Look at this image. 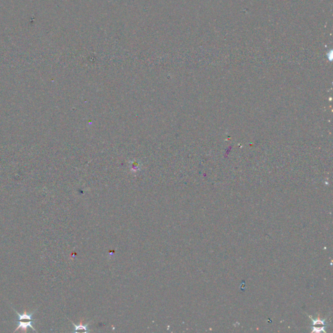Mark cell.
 I'll return each instance as SVG.
<instances>
[{"label":"cell","mask_w":333,"mask_h":333,"mask_svg":"<svg viewBox=\"0 0 333 333\" xmlns=\"http://www.w3.org/2000/svg\"><path fill=\"white\" fill-rule=\"evenodd\" d=\"M14 310L18 316V319L17 321L18 323V326L14 330V332L18 331V330H20L22 332H27L28 327L32 329L34 331H37V330L33 326V323H34V321H35L33 319V315L35 312L28 314L26 310H25L23 314H20L16 311V310L14 309Z\"/></svg>","instance_id":"cell-1"},{"label":"cell","mask_w":333,"mask_h":333,"mask_svg":"<svg viewBox=\"0 0 333 333\" xmlns=\"http://www.w3.org/2000/svg\"><path fill=\"white\" fill-rule=\"evenodd\" d=\"M310 318L312 322V325L311 326V327H312V332H319L323 331L325 333L326 332L325 331V327L327 326V325L325 324V319L322 320L319 318L314 319L311 316H310Z\"/></svg>","instance_id":"cell-2"},{"label":"cell","mask_w":333,"mask_h":333,"mask_svg":"<svg viewBox=\"0 0 333 333\" xmlns=\"http://www.w3.org/2000/svg\"><path fill=\"white\" fill-rule=\"evenodd\" d=\"M74 325L75 326V330H74V332H88L89 330H88V327L87 325Z\"/></svg>","instance_id":"cell-3"}]
</instances>
